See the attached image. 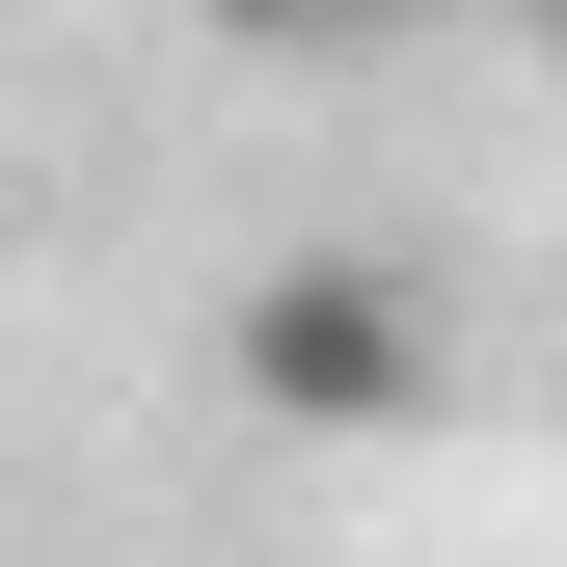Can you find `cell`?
<instances>
[{
    "mask_svg": "<svg viewBox=\"0 0 567 567\" xmlns=\"http://www.w3.org/2000/svg\"><path fill=\"white\" fill-rule=\"evenodd\" d=\"M540 54H567V0H540Z\"/></svg>",
    "mask_w": 567,
    "mask_h": 567,
    "instance_id": "obj_3",
    "label": "cell"
},
{
    "mask_svg": "<svg viewBox=\"0 0 567 567\" xmlns=\"http://www.w3.org/2000/svg\"><path fill=\"white\" fill-rule=\"evenodd\" d=\"M189 28H244V54H351V28H405V0H189Z\"/></svg>",
    "mask_w": 567,
    "mask_h": 567,
    "instance_id": "obj_2",
    "label": "cell"
},
{
    "mask_svg": "<svg viewBox=\"0 0 567 567\" xmlns=\"http://www.w3.org/2000/svg\"><path fill=\"white\" fill-rule=\"evenodd\" d=\"M217 379L270 405V433H433L460 324H433V270H379V244H298V270H244V298H217Z\"/></svg>",
    "mask_w": 567,
    "mask_h": 567,
    "instance_id": "obj_1",
    "label": "cell"
}]
</instances>
